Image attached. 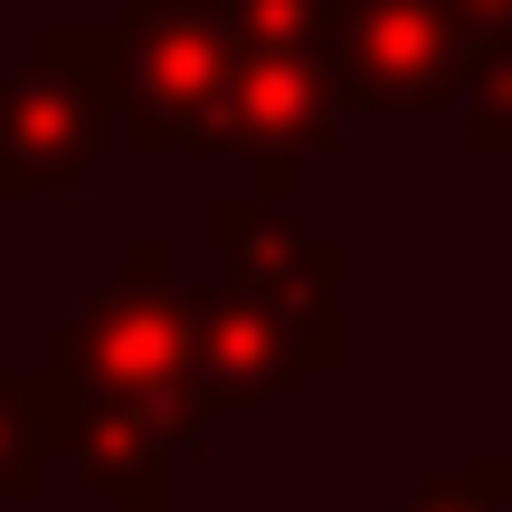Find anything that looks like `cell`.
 <instances>
[{
  "instance_id": "1",
  "label": "cell",
  "mask_w": 512,
  "mask_h": 512,
  "mask_svg": "<svg viewBox=\"0 0 512 512\" xmlns=\"http://www.w3.org/2000/svg\"><path fill=\"white\" fill-rule=\"evenodd\" d=\"M238 67V19L228 0H143L124 29V105H133V143H219V95Z\"/></svg>"
},
{
  "instance_id": "2",
  "label": "cell",
  "mask_w": 512,
  "mask_h": 512,
  "mask_svg": "<svg viewBox=\"0 0 512 512\" xmlns=\"http://www.w3.org/2000/svg\"><path fill=\"white\" fill-rule=\"evenodd\" d=\"M105 38H48L29 76H10L0 95V181L10 190H48V181H76V171L105 152L114 133V105H124V76H114Z\"/></svg>"
},
{
  "instance_id": "3",
  "label": "cell",
  "mask_w": 512,
  "mask_h": 512,
  "mask_svg": "<svg viewBox=\"0 0 512 512\" xmlns=\"http://www.w3.org/2000/svg\"><path fill=\"white\" fill-rule=\"evenodd\" d=\"M57 370H67L76 399H171L190 380V304L162 294L152 256H133V285L95 294L86 323L57 342Z\"/></svg>"
},
{
  "instance_id": "4",
  "label": "cell",
  "mask_w": 512,
  "mask_h": 512,
  "mask_svg": "<svg viewBox=\"0 0 512 512\" xmlns=\"http://www.w3.org/2000/svg\"><path fill=\"white\" fill-rule=\"evenodd\" d=\"M332 48H342V95L351 105L408 114V105H437L465 76L475 29H465L456 0H342Z\"/></svg>"
},
{
  "instance_id": "5",
  "label": "cell",
  "mask_w": 512,
  "mask_h": 512,
  "mask_svg": "<svg viewBox=\"0 0 512 512\" xmlns=\"http://www.w3.org/2000/svg\"><path fill=\"white\" fill-rule=\"evenodd\" d=\"M342 133V67H323L313 48H238L219 95V143H238L266 171V200H285V171Z\"/></svg>"
},
{
  "instance_id": "6",
  "label": "cell",
  "mask_w": 512,
  "mask_h": 512,
  "mask_svg": "<svg viewBox=\"0 0 512 512\" xmlns=\"http://www.w3.org/2000/svg\"><path fill=\"white\" fill-rule=\"evenodd\" d=\"M190 380L228 408H275L304 389V361H294V332L247 285H228V294H190Z\"/></svg>"
},
{
  "instance_id": "7",
  "label": "cell",
  "mask_w": 512,
  "mask_h": 512,
  "mask_svg": "<svg viewBox=\"0 0 512 512\" xmlns=\"http://www.w3.org/2000/svg\"><path fill=\"white\" fill-rule=\"evenodd\" d=\"M219 247H228V285H247L285 332L304 323L323 342V361H332V256L313 238H294L266 190L256 200H219Z\"/></svg>"
},
{
  "instance_id": "8",
  "label": "cell",
  "mask_w": 512,
  "mask_h": 512,
  "mask_svg": "<svg viewBox=\"0 0 512 512\" xmlns=\"http://www.w3.org/2000/svg\"><path fill=\"white\" fill-rule=\"evenodd\" d=\"M238 19V48H323L342 0H228Z\"/></svg>"
},
{
  "instance_id": "9",
  "label": "cell",
  "mask_w": 512,
  "mask_h": 512,
  "mask_svg": "<svg viewBox=\"0 0 512 512\" xmlns=\"http://www.w3.org/2000/svg\"><path fill=\"white\" fill-rule=\"evenodd\" d=\"M38 399L48 389H0V494H29L38 484Z\"/></svg>"
},
{
  "instance_id": "10",
  "label": "cell",
  "mask_w": 512,
  "mask_h": 512,
  "mask_svg": "<svg viewBox=\"0 0 512 512\" xmlns=\"http://www.w3.org/2000/svg\"><path fill=\"white\" fill-rule=\"evenodd\" d=\"M475 152H512V29L475 67Z\"/></svg>"
},
{
  "instance_id": "11",
  "label": "cell",
  "mask_w": 512,
  "mask_h": 512,
  "mask_svg": "<svg viewBox=\"0 0 512 512\" xmlns=\"http://www.w3.org/2000/svg\"><path fill=\"white\" fill-rule=\"evenodd\" d=\"M408 512H512L503 494V465H465V475H446L427 503H408Z\"/></svg>"
}]
</instances>
